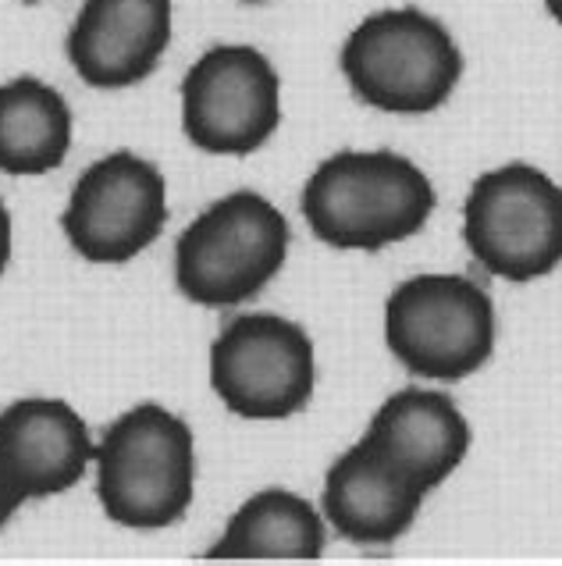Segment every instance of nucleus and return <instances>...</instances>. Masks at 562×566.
I'll list each match as a JSON object with an SVG mask.
<instances>
[{
	"mask_svg": "<svg viewBox=\"0 0 562 566\" xmlns=\"http://www.w3.org/2000/svg\"><path fill=\"white\" fill-rule=\"evenodd\" d=\"M435 186L395 150H339L303 189V218L335 250L378 253L413 239L435 214Z\"/></svg>",
	"mask_w": 562,
	"mask_h": 566,
	"instance_id": "nucleus-1",
	"label": "nucleus"
},
{
	"mask_svg": "<svg viewBox=\"0 0 562 566\" xmlns=\"http://www.w3.org/2000/svg\"><path fill=\"white\" fill-rule=\"evenodd\" d=\"M96 495L115 524L160 531L179 524L197 495L192 428L160 402L125 410L96 446Z\"/></svg>",
	"mask_w": 562,
	"mask_h": 566,
	"instance_id": "nucleus-2",
	"label": "nucleus"
},
{
	"mask_svg": "<svg viewBox=\"0 0 562 566\" xmlns=\"http://www.w3.org/2000/svg\"><path fill=\"white\" fill-rule=\"evenodd\" d=\"M342 75L357 101L384 115H431L463 75V51L421 8L374 11L342 43Z\"/></svg>",
	"mask_w": 562,
	"mask_h": 566,
	"instance_id": "nucleus-3",
	"label": "nucleus"
},
{
	"mask_svg": "<svg viewBox=\"0 0 562 566\" xmlns=\"http://www.w3.org/2000/svg\"><path fill=\"white\" fill-rule=\"evenodd\" d=\"M288 221L261 192L211 203L174 242V282L200 306H238L275 282L288 256Z\"/></svg>",
	"mask_w": 562,
	"mask_h": 566,
	"instance_id": "nucleus-4",
	"label": "nucleus"
},
{
	"mask_svg": "<svg viewBox=\"0 0 562 566\" xmlns=\"http://www.w3.org/2000/svg\"><path fill=\"white\" fill-rule=\"evenodd\" d=\"M384 338L416 378H470L491 360L495 303L463 274H416L389 296Z\"/></svg>",
	"mask_w": 562,
	"mask_h": 566,
	"instance_id": "nucleus-5",
	"label": "nucleus"
},
{
	"mask_svg": "<svg viewBox=\"0 0 562 566\" xmlns=\"http://www.w3.org/2000/svg\"><path fill=\"white\" fill-rule=\"evenodd\" d=\"M463 239L495 279L534 282L562 264V189L534 165L485 171L463 203Z\"/></svg>",
	"mask_w": 562,
	"mask_h": 566,
	"instance_id": "nucleus-6",
	"label": "nucleus"
},
{
	"mask_svg": "<svg viewBox=\"0 0 562 566\" xmlns=\"http://www.w3.org/2000/svg\"><path fill=\"white\" fill-rule=\"evenodd\" d=\"M211 385L235 417H293L317 388L314 338L282 314H238L211 346Z\"/></svg>",
	"mask_w": 562,
	"mask_h": 566,
	"instance_id": "nucleus-7",
	"label": "nucleus"
},
{
	"mask_svg": "<svg viewBox=\"0 0 562 566\" xmlns=\"http://www.w3.org/2000/svg\"><path fill=\"white\" fill-rule=\"evenodd\" d=\"M282 125V75L256 46H211L182 78V128L221 157L261 150Z\"/></svg>",
	"mask_w": 562,
	"mask_h": 566,
	"instance_id": "nucleus-8",
	"label": "nucleus"
},
{
	"mask_svg": "<svg viewBox=\"0 0 562 566\" xmlns=\"http://www.w3.org/2000/svg\"><path fill=\"white\" fill-rule=\"evenodd\" d=\"M168 224V182L132 150L100 157L75 182L61 229L89 264H125L150 250Z\"/></svg>",
	"mask_w": 562,
	"mask_h": 566,
	"instance_id": "nucleus-9",
	"label": "nucleus"
},
{
	"mask_svg": "<svg viewBox=\"0 0 562 566\" xmlns=\"http://www.w3.org/2000/svg\"><path fill=\"white\" fill-rule=\"evenodd\" d=\"M171 43V0H83L68 61L93 90H128L153 75Z\"/></svg>",
	"mask_w": 562,
	"mask_h": 566,
	"instance_id": "nucleus-10",
	"label": "nucleus"
},
{
	"mask_svg": "<svg viewBox=\"0 0 562 566\" xmlns=\"http://www.w3.org/2000/svg\"><path fill=\"white\" fill-rule=\"evenodd\" d=\"M363 442L374 446L399 474L424 492L453 478L470 452V424L463 410L435 388H403L381 402Z\"/></svg>",
	"mask_w": 562,
	"mask_h": 566,
	"instance_id": "nucleus-11",
	"label": "nucleus"
},
{
	"mask_svg": "<svg viewBox=\"0 0 562 566\" xmlns=\"http://www.w3.org/2000/svg\"><path fill=\"white\" fill-rule=\"evenodd\" d=\"M424 495L421 484L399 474L374 446L360 439L328 467L320 510L346 542L389 545L413 527Z\"/></svg>",
	"mask_w": 562,
	"mask_h": 566,
	"instance_id": "nucleus-12",
	"label": "nucleus"
},
{
	"mask_svg": "<svg viewBox=\"0 0 562 566\" xmlns=\"http://www.w3.org/2000/svg\"><path fill=\"white\" fill-rule=\"evenodd\" d=\"M0 457L25 499L75 489L96 457L86 420L64 399H19L0 413Z\"/></svg>",
	"mask_w": 562,
	"mask_h": 566,
	"instance_id": "nucleus-13",
	"label": "nucleus"
},
{
	"mask_svg": "<svg viewBox=\"0 0 562 566\" xmlns=\"http://www.w3.org/2000/svg\"><path fill=\"white\" fill-rule=\"evenodd\" d=\"M325 521L310 499L285 489H264L246 499L206 559H320Z\"/></svg>",
	"mask_w": 562,
	"mask_h": 566,
	"instance_id": "nucleus-14",
	"label": "nucleus"
},
{
	"mask_svg": "<svg viewBox=\"0 0 562 566\" xmlns=\"http://www.w3.org/2000/svg\"><path fill=\"white\" fill-rule=\"evenodd\" d=\"M72 150V107L40 78L22 75L0 86V171L46 175Z\"/></svg>",
	"mask_w": 562,
	"mask_h": 566,
	"instance_id": "nucleus-15",
	"label": "nucleus"
},
{
	"mask_svg": "<svg viewBox=\"0 0 562 566\" xmlns=\"http://www.w3.org/2000/svg\"><path fill=\"white\" fill-rule=\"evenodd\" d=\"M22 503H25L22 484H19V478L11 474L8 460L0 457V531H4V524L11 521L14 513H19V506H22Z\"/></svg>",
	"mask_w": 562,
	"mask_h": 566,
	"instance_id": "nucleus-16",
	"label": "nucleus"
},
{
	"mask_svg": "<svg viewBox=\"0 0 562 566\" xmlns=\"http://www.w3.org/2000/svg\"><path fill=\"white\" fill-rule=\"evenodd\" d=\"M11 261V214H8V207L0 203V274H4Z\"/></svg>",
	"mask_w": 562,
	"mask_h": 566,
	"instance_id": "nucleus-17",
	"label": "nucleus"
},
{
	"mask_svg": "<svg viewBox=\"0 0 562 566\" xmlns=\"http://www.w3.org/2000/svg\"><path fill=\"white\" fill-rule=\"evenodd\" d=\"M544 4H549V14L562 25V0H544Z\"/></svg>",
	"mask_w": 562,
	"mask_h": 566,
	"instance_id": "nucleus-18",
	"label": "nucleus"
},
{
	"mask_svg": "<svg viewBox=\"0 0 562 566\" xmlns=\"http://www.w3.org/2000/svg\"><path fill=\"white\" fill-rule=\"evenodd\" d=\"M246 4H264V0H246Z\"/></svg>",
	"mask_w": 562,
	"mask_h": 566,
	"instance_id": "nucleus-19",
	"label": "nucleus"
},
{
	"mask_svg": "<svg viewBox=\"0 0 562 566\" xmlns=\"http://www.w3.org/2000/svg\"><path fill=\"white\" fill-rule=\"evenodd\" d=\"M25 4H36V0H25Z\"/></svg>",
	"mask_w": 562,
	"mask_h": 566,
	"instance_id": "nucleus-20",
	"label": "nucleus"
}]
</instances>
